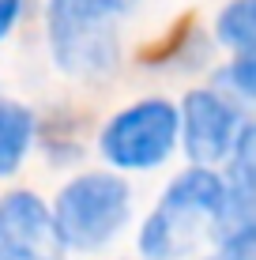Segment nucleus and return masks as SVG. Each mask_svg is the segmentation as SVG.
<instances>
[{
  "label": "nucleus",
  "instance_id": "obj_2",
  "mask_svg": "<svg viewBox=\"0 0 256 260\" xmlns=\"http://www.w3.org/2000/svg\"><path fill=\"white\" fill-rule=\"evenodd\" d=\"M132 219V189L117 174H79L49 208L53 245L68 253H98Z\"/></svg>",
  "mask_w": 256,
  "mask_h": 260
},
{
  "label": "nucleus",
  "instance_id": "obj_10",
  "mask_svg": "<svg viewBox=\"0 0 256 260\" xmlns=\"http://www.w3.org/2000/svg\"><path fill=\"white\" fill-rule=\"evenodd\" d=\"M207 260H256V222L226 230V234L218 238V249Z\"/></svg>",
  "mask_w": 256,
  "mask_h": 260
},
{
  "label": "nucleus",
  "instance_id": "obj_11",
  "mask_svg": "<svg viewBox=\"0 0 256 260\" xmlns=\"http://www.w3.org/2000/svg\"><path fill=\"white\" fill-rule=\"evenodd\" d=\"M218 79H223L234 94L256 102V57H234L230 64L223 68V76H218Z\"/></svg>",
  "mask_w": 256,
  "mask_h": 260
},
{
  "label": "nucleus",
  "instance_id": "obj_7",
  "mask_svg": "<svg viewBox=\"0 0 256 260\" xmlns=\"http://www.w3.org/2000/svg\"><path fill=\"white\" fill-rule=\"evenodd\" d=\"M230 166H226L223 177V219H218V230H237L256 222V121H245L237 128V140L230 147Z\"/></svg>",
  "mask_w": 256,
  "mask_h": 260
},
{
  "label": "nucleus",
  "instance_id": "obj_5",
  "mask_svg": "<svg viewBox=\"0 0 256 260\" xmlns=\"http://www.w3.org/2000/svg\"><path fill=\"white\" fill-rule=\"evenodd\" d=\"M177 121H181L177 143H185V155L192 158V166H207V170L230 155L237 128H241L237 106L226 94L207 91V87L185 94Z\"/></svg>",
  "mask_w": 256,
  "mask_h": 260
},
{
  "label": "nucleus",
  "instance_id": "obj_3",
  "mask_svg": "<svg viewBox=\"0 0 256 260\" xmlns=\"http://www.w3.org/2000/svg\"><path fill=\"white\" fill-rule=\"evenodd\" d=\"M223 177L207 166H192L166 185L162 200L139 226V253L147 260H177L196 245L200 230L223 219Z\"/></svg>",
  "mask_w": 256,
  "mask_h": 260
},
{
  "label": "nucleus",
  "instance_id": "obj_4",
  "mask_svg": "<svg viewBox=\"0 0 256 260\" xmlns=\"http://www.w3.org/2000/svg\"><path fill=\"white\" fill-rule=\"evenodd\" d=\"M177 106L166 98H143L117 110L98 132V155L113 170H155L177 151Z\"/></svg>",
  "mask_w": 256,
  "mask_h": 260
},
{
  "label": "nucleus",
  "instance_id": "obj_9",
  "mask_svg": "<svg viewBox=\"0 0 256 260\" xmlns=\"http://www.w3.org/2000/svg\"><path fill=\"white\" fill-rule=\"evenodd\" d=\"M215 38L237 57H256V0H230L215 19Z\"/></svg>",
  "mask_w": 256,
  "mask_h": 260
},
{
  "label": "nucleus",
  "instance_id": "obj_1",
  "mask_svg": "<svg viewBox=\"0 0 256 260\" xmlns=\"http://www.w3.org/2000/svg\"><path fill=\"white\" fill-rule=\"evenodd\" d=\"M128 8L132 0H46V46L53 64L76 79L113 72Z\"/></svg>",
  "mask_w": 256,
  "mask_h": 260
},
{
  "label": "nucleus",
  "instance_id": "obj_6",
  "mask_svg": "<svg viewBox=\"0 0 256 260\" xmlns=\"http://www.w3.org/2000/svg\"><path fill=\"white\" fill-rule=\"evenodd\" d=\"M49 204L30 189L0 196V260H49Z\"/></svg>",
  "mask_w": 256,
  "mask_h": 260
},
{
  "label": "nucleus",
  "instance_id": "obj_12",
  "mask_svg": "<svg viewBox=\"0 0 256 260\" xmlns=\"http://www.w3.org/2000/svg\"><path fill=\"white\" fill-rule=\"evenodd\" d=\"M23 15V0H0V42L12 34V26L19 23Z\"/></svg>",
  "mask_w": 256,
  "mask_h": 260
},
{
  "label": "nucleus",
  "instance_id": "obj_8",
  "mask_svg": "<svg viewBox=\"0 0 256 260\" xmlns=\"http://www.w3.org/2000/svg\"><path fill=\"white\" fill-rule=\"evenodd\" d=\"M34 136H38V117L30 106L0 98V177L19 174L34 147Z\"/></svg>",
  "mask_w": 256,
  "mask_h": 260
}]
</instances>
